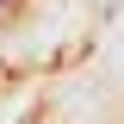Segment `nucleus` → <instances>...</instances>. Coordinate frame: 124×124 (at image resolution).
<instances>
[{
	"mask_svg": "<svg viewBox=\"0 0 124 124\" xmlns=\"http://www.w3.org/2000/svg\"><path fill=\"white\" fill-rule=\"evenodd\" d=\"M0 6H6V0H0Z\"/></svg>",
	"mask_w": 124,
	"mask_h": 124,
	"instance_id": "obj_1",
	"label": "nucleus"
}]
</instances>
